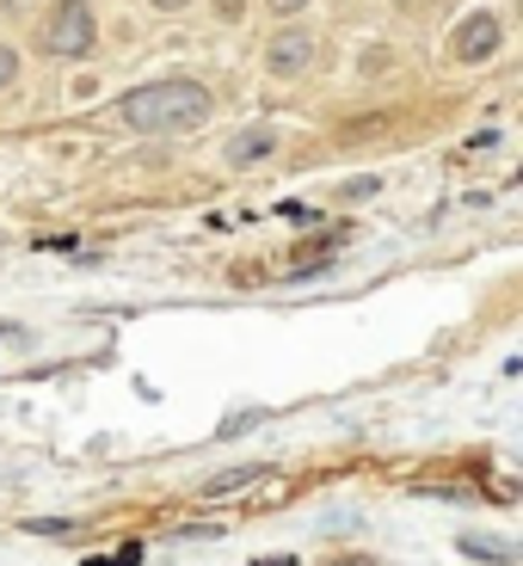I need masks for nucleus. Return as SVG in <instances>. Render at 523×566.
<instances>
[{
    "label": "nucleus",
    "mask_w": 523,
    "mask_h": 566,
    "mask_svg": "<svg viewBox=\"0 0 523 566\" xmlns=\"http://www.w3.org/2000/svg\"><path fill=\"white\" fill-rule=\"evenodd\" d=\"M308 56H314V38H302V31H283V38H271V50H265L271 74H302Z\"/></svg>",
    "instance_id": "nucleus-4"
},
{
    "label": "nucleus",
    "mask_w": 523,
    "mask_h": 566,
    "mask_svg": "<svg viewBox=\"0 0 523 566\" xmlns=\"http://www.w3.org/2000/svg\"><path fill=\"white\" fill-rule=\"evenodd\" d=\"M271 148H278V136H271V129H241V136L228 142V160H234V167H253V160H265Z\"/></svg>",
    "instance_id": "nucleus-5"
},
{
    "label": "nucleus",
    "mask_w": 523,
    "mask_h": 566,
    "mask_svg": "<svg viewBox=\"0 0 523 566\" xmlns=\"http://www.w3.org/2000/svg\"><path fill=\"white\" fill-rule=\"evenodd\" d=\"M93 38H100V25H93V7L86 0H56L50 7V25H43V50L62 62L86 56L93 50Z\"/></svg>",
    "instance_id": "nucleus-2"
},
{
    "label": "nucleus",
    "mask_w": 523,
    "mask_h": 566,
    "mask_svg": "<svg viewBox=\"0 0 523 566\" xmlns=\"http://www.w3.org/2000/svg\"><path fill=\"white\" fill-rule=\"evenodd\" d=\"M13 74H19V50H13V43H0V93L13 86Z\"/></svg>",
    "instance_id": "nucleus-7"
},
{
    "label": "nucleus",
    "mask_w": 523,
    "mask_h": 566,
    "mask_svg": "<svg viewBox=\"0 0 523 566\" xmlns=\"http://www.w3.org/2000/svg\"><path fill=\"white\" fill-rule=\"evenodd\" d=\"M259 481V468H228V474H216V481H203V499H222V493H241V486Z\"/></svg>",
    "instance_id": "nucleus-6"
},
{
    "label": "nucleus",
    "mask_w": 523,
    "mask_h": 566,
    "mask_svg": "<svg viewBox=\"0 0 523 566\" xmlns=\"http://www.w3.org/2000/svg\"><path fill=\"white\" fill-rule=\"evenodd\" d=\"M19 7H25V0H0V13H19Z\"/></svg>",
    "instance_id": "nucleus-12"
},
{
    "label": "nucleus",
    "mask_w": 523,
    "mask_h": 566,
    "mask_svg": "<svg viewBox=\"0 0 523 566\" xmlns=\"http://www.w3.org/2000/svg\"><path fill=\"white\" fill-rule=\"evenodd\" d=\"M142 560V548L136 542H124V554H105V560H93V566H136Z\"/></svg>",
    "instance_id": "nucleus-8"
},
{
    "label": "nucleus",
    "mask_w": 523,
    "mask_h": 566,
    "mask_svg": "<svg viewBox=\"0 0 523 566\" xmlns=\"http://www.w3.org/2000/svg\"><path fill=\"white\" fill-rule=\"evenodd\" d=\"M302 7H308V0H271V13H278V19H290V13H302Z\"/></svg>",
    "instance_id": "nucleus-10"
},
{
    "label": "nucleus",
    "mask_w": 523,
    "mask_h": 566,
    "mask_svg": "<svg viewBox=\"0 0 523 566\" xmlns=\"http://www.w3.org/2000/svg\"><path fill=\"white\" fill-rule=\"evenodd\" d=\"M160 13H179V7H191V0H155Z\"/></svg>",
    "instance_id": "nucleus-11"
},
{
    "label": "nucleus",
    "mask_w": 523,
    "mask_h": 566,
    "mask_svg": "<svg viewBox=\"0 0 523 566\" xmlns=\"http://www.w3.org/2000/svg\"><path fill=\"white\" fill-rule=\"evenodd\" d=\"M117 117L129 129H148V136H167V129H198L210 117V93L198 81H155L136 86L117 99Z\"/></svg>",
    "instance_id": "nucleus-1"
},
{
    "label": "nucleus",
    "mask_w": 523,
    "mask_h": 566,
    "mask_svg": "<svg viewBox=\"0 0 523 566\" xmlns=\"http://www.w3.org/2000/svg\"><path fill=\"white\" fill-rule=\"evenodd\" d=\"M456 62H487L499 50V19L493 13H468L462 25H456Z\"/></svg>",
    "instance_id": "nucleus-3"
},
{
    "label": "nucleus",
    "mask_w": 523,
    "mask_h": 566,
    "mask_svg": "<svg viewBox=\"0 0 523 566\" xmlns=\"http://www.w3.org/2000/svg\"><path fill=\"white\" fill-rule=\"evenodd\" d=\"M31 530H38V536H69V524H62V517H38Z\"/></svg>",
    "instance_id": "nucleus-9"
},
{
    "label": "nucleus",
    "mask_w": 523,
    "mask_h": 566,
    "mask_svg": "<svg viewBox=\"0 0 523 566\" xmlns=\"http://www.w3.org/2000/svg\"><path fill=\"white\" fill-rule=\"evenodd\" d=\"M265 566H296V560H265Z\"/></svg>",
    "instance_id": "nucleus-13"
}]
</instances>
